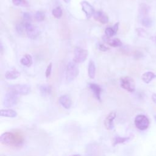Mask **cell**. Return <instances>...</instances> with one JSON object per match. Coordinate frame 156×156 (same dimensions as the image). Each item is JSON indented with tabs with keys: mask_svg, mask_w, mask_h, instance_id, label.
Instances as JSON below:
<instances>
[{
	"mask_svg": "<svg viewBox=\"0 0 156 156\" xmlns=\"http://www.w3.org/2000/svg\"><path fill=\"white\" fill-rule=\"evenodd\" d=\"M12 1L16 6L26 7L29 5V3L27 0H12Z\"/></svg>",
	"mask_w": 156,
	"mask_h": 156,
	"instance_id": "26",
	"label": "cell"
},
{
	"mask_svg": "<svg viewBox=\"0 0 156 156\" xmlns=\"http://www.w3.org/2000/svg\"><path fill=\"white\" fill-rule=\"evenodd\" d=\"M20 73L15 68L9 70L5 73V77L7 79H10V80L16 79L18 77H20Z\"/></svg>",
	"mask_w": 156,
	"mask_h": 156,
	"instance_id": "17",
	"label": "cell"
},
{
	"mask_svg": "<svg viewBox=\"0 0 156 156\" xmlns=\"http://www.w3.org/2000/svg\"><path fill=\"white\" fill-rule=\"evenodd\" d=\"M52 14L55 18L59 19L63 15V11L60 7H57L52 10Z\"/></svg>",
	"mask_w": 156,
	"mask_h": 156,
	"instance_id": "24",
	"label": "cell"
},
{
	"mask_svg": "<svg viewBox=\"0 0 156 156\" xmlns=\"http://www.w3.org/2000/svg\"><path fill=\"white\" fill-rule=\"evenodd\" d=\"M152 100L156 104V94L154 93L152 95Z\"/></svg>",
	"mask_w": 156,
	"mask_h": 156,
	"instance_id": "32",
	"label": "cell"
},
{
	"mask_svg": "<svg viewBox=\"0 0 156 156\" xmlns=\"http://www.w3.org/2000/svg\"><path fill=\"white\" fill-rule=\"evenodd\" d=\"M18 101V94L12 91H9L6 93L3 100V106L4 107H11L15 105Z\"/></svg>",
	"mask_w": 156,
	"mask_h": 156,
	"instance_id": "3",
	"label": "cell"
},
{
	"mask_svg": "<svg viewBox=\"0 0 156 156\" xmlns=\"http://www.w3.org/2000/svg\"><path fill=\"white\" fill-rule=\"evenodd\" d=\"M17 112L12 109H1L0 111V115L1 116L7 118H15L17 116Z\"/></svg>",
	"mask_w": 156,
	"mask_h": 156,
	"instance_id": "16",
	"label": "cell"
},
{
	"mask_svg": "<svg viewBox=\"0 0 156 156\" xmlns=\"http://www.w3.org/2000/svg\"><path fill=\"white\" fill-rule=\"evenodd\" d=\"M116 116L115 112H111L105 118L104 121V124L106 129L111 130L114 128V119Z\"/></svg>",
	"mask_w": 156,
	"mask_h": 156,
	"instance_id": "10",
	"label": "cell"
},
{
	"mask_svg": "<svg viewBox=\"0 0 156 156\" xmlns=\"http://www.w3.org/2000/svg\"><path fill=\"white\" fill-rule=\"evenodd\" d=\"M130 140L129 136H116L113 138V146H115L117 144L124 143Z\"/></svg>",
	"mask_w": 156,
	"mask_h": 156,
	"instance_id": "23",
	"label": "cell"
},
{
	"mask_svg": "<svg viewBox=\"0 0 156 156\" xmlns=\"http://www.w3.org/2000/svg\"><path fill=\"white\" fill-rule=\"evenodd\" d=\"M10 91H12L18 95H27L31 90V88L27 84H15L9 86Z\"/></svg>",
	"mask_w": 156,
	"mask_h": 156,
	"instance_id": "6",
	"label": "cell"
},
{
	"mask_svg": "<svg viewBox=\"0 0 156 156\" xmlns=\"http://www.w3.org/2000/svg\"><path fill=\"white\" fill-rule=\"evenodd\" d=\"M24 24L25 31L29 38L32 40H35L39 36L40 31L38 27L33 25L31 23H24Z\"/></svg>",
	"mask_w": 156,
	"mask_h": 156,
	"instance_id": "8",
	"label": "cell"
},
{
	"mask_svg": "<svg viewBox=\"0 0 156 156\" xmlns=\"http://www.w3.org/2000/svg\"><path fill=\"white\" fill-rule=\"evenodd\" d=\"M156 78V74L151 71H147L143 73L141 76L142 80L146 83H150L152 80Z\"/></svg>",
	"mask_w": 156,
	"mask_h": 156,
	"instance_id": "18",
	"label": "cell"
},
{
	"mask_svg": "<svg viewBox=\"0 0 156 156\" xmlns=\"http://www.w3.org/2000/svg\"><path fill=\"white\" fill-rule=\"evenodd\" d=\"M104 41L109 46L114 47V48H116V47H119L122 45V43L121 41V40L118 38H108L106 36H105L104 37Z\"/></svg>",
	"mask_w": 156,
	"mask_h": 156,
	"instance_id": "14",
	"label": "cell"
},
{
	"mask_svg": "<svg viewBox=\"0 0 156 156\" xmlns=\"http://www.w3.org/2000/svg\"><path fill=\"white\" fill-rule=\"evenodd\" d=\"M150 10V7L146 4H141L139 7V14L141 18L146 17L148 14Z\"/></svg>",
	"mask_w": 156,
	"mask_h": 156,
	"instance_id": "22",
	"label": "cell"
},
{
	"mask_svg": "<svg viewBox=\"0 0 156 156\" xmlns=\"http://www.w3.org/2000/svg\"><path fill=\"white\" fill-rule=\"evenodd\" d=\"M154 119H155V120L156 121V115H154Z\"/></svg>",
	"mask_w": 156,
	"mask_h": 156,
	"instance_id": "35",
	"label": "cell"
},
{
	"mask_svg": "<svg viewBox=\"0 0 156 156\" xmlns=\"http://www.w3.org/2000/svg\"><path fill=\"white\" fill-rule=\"evenodd\" d=\"M155 41H156V38H155Z\"/></svg>",
	"mask_w": 156,
	"mask_h": 156,
	"instance_id": "36",
	"label": "cell"
},
{
	"mask_svg": "<svg viewBox=\"0 0 156 156\" xmlns=\"http://www.w3.org/2000/svg\"><path fill=\"white\" fill-rule=\"evenodd\" d=\"M35 18L38 21H42L44 20L45 15L41 11H37L35 14Z\"/></svg>",
	"mask_w": 156,
	"mask_h": 156,
	"instance_id": "27",
	"label": "cell"
},
{
	"mask_svg": "<svg viewBox=\"0 0 156 156\" xmlns=\"http://www.w3.org/2000/svg\"><path fill=\"white\" fill-rule=\"evenodd\" d=\"M88 74L90 79H94L96 74V65L93 60H90L88 63Z\"/></svg>",
	"mask_w": 156,
	"mask_h": 156,
	"instance_id": "19",
	"label": "cell"
},
{
	"mask_svg": "<svg viewBox=\"0 0 156 156\" xmlns=\"http://www.w3.org/2000/svg\"><path fill=\"white\" fill-rule=\"evenodd\" d=\"M134 124L139 130H144L149 127L150 122L147 117L145 115H138L135 118Z\"/></svg>",
	"mask_w": 156,
	"mask_h": 156,
	"instance_id": "5",
	"label": "cell"
},
{
	"mask_svg": "<svg viewBox=\"0 0 156 156\" xmlns=\"http://www.w3.org/2000/svg\"><path fill=\"white\" fill-rule=\"evenodd\" d=\"M52 63H50L48 65V66H47V68H46V71H45V76H46V77L48 78V77H49V76H50V75H51V71H52Z\"/></svg>",
	"mask_w": 156,
	"mask_h": 156,
	"instance_id": "30",
	"label": "cell"
},
{
	"mask_svg": "<svg viewBox=\"0 0 156 156\" xmlns=\"http://www.w3.org/2000/svg\"><path fill=\"white\" fill-rule=\"evenodd\" d=\"M89 88L93 93L94 97L97 100L99 101H101V92H102V88L98 84L94 83H90L88 85Z\"/></svg>",
	"mask_w": 156,
	"mask_h": 156,
	"instance_id": "11",
	"label": "cell"
},
{
	"mask_svg": "<svg viewBox=\"0 0 156 156\" xmlns=\"http://www.w3.org/2000/svg\"><path fill=\"white\" fill-rule=\"evenodd\" d=\"M63 1L65 2V3H66V4H68V3H69V1H70V0H63Z\"/></svg>",
	"mask_w": 156,
	"mask_h": 156,
	"instance_id": "34",
	"label": "cell"
},
{
	"mask_svg": "<svg viewBox=\"0 0 156 156\" xmlns=\"http://www.w3.org/2000/svg\"><path fill=\"white\" fill-rule=\"evenodd\" d=\"M74 54L73 62L76 63H80L85 62L87 59L88 55V51L87 49L77 47L74 49Z\"/></svg>",
	"mask_w": 156,
	"mask_h": 156,
	"instance_id": "7",
	"label": "cell"
},
{
	"mask_svg": "<svg viewBox=\"0 0 156 156\" xmlns=\"http://www.w3.org/2000/svg\"><path fill=\"white\" fill-rule=\"evenodd\" d=\"M58 101H59V103L61 104V105L66 109L70 108L71 104H72L71 99L69 98V96L68 95L61 96L59 98Z\"/></svg>",
	"mask_w": 156,
	"mask_h": 156,
	"instance_id": "13",
	"label": "cell"
},
{
	"mask_svg": "<svg viewBox=\"0 0 156 156\" xmlns=\"http://www.w3.org/2000/svg\"><path fill=\"white\" fill-rule=\"evenodd\" d=\"M141 24L144 27H151L152 25V20L149 17L146 16L141 18Z\"/></svg>",
	"mask_w": 156,
	"mask_h": 156,
	"instance_id": "25",
	"label": "cell"
},
{
	"mask_svg": "<svg viewBox=\"0 0 156 156\" xmlns=\"http://www.w3.org/2000/svg\"><path fill=\"white\" fill-rule=\"evenodd\" d=\"M118 26H119V23H116V24H114L113 26L107 27L105 29V36L108 38H111L113 36H114L116 34L118 30Z\"/></svg>",
	"mask_w": 156,
	"mask_h": 156,
	"instance_id": "15",
	"label": "cell"
},
{
	"mask_svg": "<svg viewBox=\"0 0 156 156\" xmlns=\"http://www.w3.org/2000/svg\"><path fill=\"white\" fill-rule=\"evenodd\" d=\"M32 21V16L30 13L28 12H25L23 13V23H31Z\"/></svg>",
	"mask_w": 156,
	"mask_h": 156,
	"instance_id": "28",
	"label": "cell"
},
{
	"mask_svg": "<svg viewBox=\"0 0 156 156\" xmlns=\"http://www.w3.org/2000/svg\"><path fill=\"white\" fill-rule=\"evenodd\" d=\"M69 156H81L80 154H73V155H71Z\"/></svg>",
	"mask_w": 156,
	"mask_h": 156,
	"instance_id": "33",
	"label": "cell"
},
{
	"mask_svg": "<svg viewBox=\"0 0 156 156\" xmlns=\"http://www.w3.org/2000/svg\"><path fill=\"white\" fill-rule=\"evenodd\" d=\"M0 141L5 146H20L23 143V139L21 136L13 132H6L1 135Z\"/></svg>",
	"mask_w": 156,
	"mask_h": 156,
	"instance_id": "1",
	"label": "cell"
},
{
	"mask_svg": "<svg viewBox=\"0 0 156 156\" xmlns=\"http://www.w3.org/2000/svg\"><path fill=\"white\" fill-rule=\"evenodd\" d=\"M98 48H99V49L100 51H104V52L107 51V50L109 49V48H108V47H107V46H105L104 44H101V43L99 44V45H98Z\"/></svg>",
	"mask_w": 156,
	"mask_h": 156,
	"instance_id": "31",
	"label": "cell"
},
{
	"mask_svg": "<svg viewBox=\"0 0 156 156\" xmlns=\"http://www.w3.org/2000/svg\"><path fill=\"white\" fill-rule=\"evenodd\" d=\"M136 31L138 36L141 37H146L148 35L147 32L143 28H138L136 29Z\"/></svg>",
	"mask_w": 156,
	"mask_h": 156,
	"instance_id": "29",
	"label": "cell"
},
{
	"mask_svg": "<svg viewBox=\"0 0 156 156\" xmlns=\"http://www.w3.org/2000/svg\"><path fill=\"white\" fill-rule=\"evenodd\" d=\"M82 10L85 13L87 18H90L94 13V9L93 7L87 1H83L80 2Z\"/></svg>",
	"mask_w": 156,
	"mask_h": 156,
	"instance_id": "9",
	"label": "cell"
},
{
	"mask_svg": "<svg viewBox=\"0 0 156 156\" xmlns=\"http://www.w3.org/2000/svg\"><path fill=\"white\" fill-rule=\"evenodd\" d=\"M39 90L41 94L43 96L46 97L50 95V94L51 93L52 89H51V87L49 85L43 84V85H41L39 87Z\"/></svg>",
	"mask_w": 156,
	"mask_h": 156,
	"instance_id": "20",
	"label": "cell"
},
{
	"mask_svg": "<svg viewBox=\"0 0 156 156\" xmlns=\"http://www.w3.org/2000/svg\"><path fill=\"white\" fill-rule=\"evenodd\" d=\"M94 19L102 24H106L108 21V16L102 11H96L93 15Z\"/></svg>",
	"mask_w": 156,
	"mask_h": 156,
	"instance_id": "12",
	"label": "cell"
},
{
	"mask_svg": "<svg viewBox=\"0 0 156 156\" xmlns=\"http://www.w3.org/2000/svg\"><path fill=\"white\" fill-rule=\"evenodd\" d=\"M79 74V68L74 62H69L66 68V80L68 82L74 80Z\"/></svg>",
	"mask_w": 156,
	"mask_h": 156,
	"instance_id": "2",
	"label": "cell"
},
{
	"mask_svg": "<svg viewBox=\"0 0 156 156\" xmlns=\"http://www.w3.org/2000/svg\"><path fill=\"white\" fill-rule=\"evenodd\" d=\"M20 62L23 66L29 67L33 63L32 57L30 54H26L21 58Z\"/></svg>",
	"mask_w": 156,
	"mask_h": 156,
	"instance_id": "21",
	"label": "cell"
},
{
	"mask_svg": "<svg viewBox=\"0 0 156 156\" xmlns=\"http://www.w3.org/2000/svg\"><path fill=\"white\" fill-rule=\"evenodd\" d=\"M121 88L129 92L132 93L135 90V83L133 78L130 76H124L120 79Z\"/></svg>",
	"mask_w": 156,
	"mask_h": 156,
	"instance_id": "4",
	"label": "cell"
}]
</instances>
